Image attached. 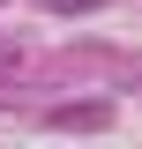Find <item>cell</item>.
I'll return each instance as SVG.
<instances>
[{
    "mask_svg": "<svg viewBox=\"0 0 142 149\" xmlns=\"http://www.w3.org/2000/svg\"><path fill=\"white\" fill-rule=\"evenodd\" d=\"M15 67H22V45H15V37H0V82H8Z\"/></svg>",
    "mask_w": 142,
    "mask_h": 149,
    "instance_id": "2",
    "label": "cell"
},
{
    "mask_svg": "<svg viewBox=\"0 0 142 149\" xmlns=\"http://www.w3.org/2000/svg\"><path fill=\"white\" fill-rule=\"evenodd\" d=\"M105 119H112L105 104H53V112H45V127H82V134H90V127H105Z\"/></svg>",
    "mask_w": 142,
    "mask_h": 149,
    "instance_id": "1",
    "label": "cell"
}]
</instances>
